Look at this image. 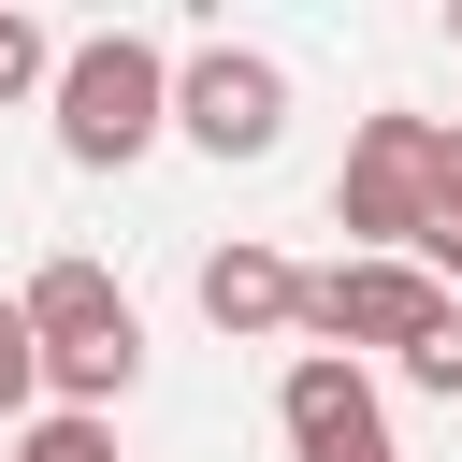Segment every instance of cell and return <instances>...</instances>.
I'll return each mask as SVG.
<instances>
[{
	"instance_id": "6da1fadb",
	"label": "cell",
	"mask_w": 462,
	"mask_h": 462,
	"mask_svg": "<svg viewBox=\"0 0 462 462\" xmlns=\"http://www.w3.org/2000/svg\"><path fill=\"white\" fill-rule=\"evenodd\" d=\"M14 318H29V346H43V390H58L72 419L130 404V375H144V318H130V289H116L101 260H43V274L14 289Z\"/></svg>"
},
{
	"instance_id": "7a4b0ae2",
	"label": "cell",
	"mask_w": 462,
	"mask_h": 462,
	"mask_svg": "<svg viewBox=\"0 0 462 462\" xmlns=\"http://www.w3.org/2000/svg\"><path fill=\"white\" fill-rule=\"evenodd\" d=\"M58 159H87V173H130L159 130H173V58L144 43V29H87V43H58Z\"/></svg>"
},
{
	"instance_id": "3957f363",
	"label": "cell",
	"mask_w": 462,
	"mask_h": 462,
	"mask_svg": "<svg viewBox=\"0 0 462 462\" xmlns=\"http://www.w3.org/2000/svg\"><path fill=\"white\" fill-rule=\"evenodd\" d=\"M433 202H448V116H361V144L332 173V217L361 231V260H419Z\"/></svg>"
},
{
	"instance_id": "277c9868",
	"label": "cell",
	"mask_w": 462,
	"mask_h": 462,
	"mask_svg": "<svg viewBox=\"0 0 462 462\" xmlns=\"http://www.w3.org/2000/svg\"><path fill=\"white\" fill-rule=\"evenodd\" d=\"M173 130H188L202 159H274L289 72H274L260 43H202V58H173Z\"/></svg>"
},
{
	"instance_id": "5b68a950",
	"label": "cell",
	"mask_w": 462,
	"mask_h": 462,
	"mask_svg": "<svg viewBox=\"0 0 462 462\" xmlns=\"http://www.w3.org/2000/svg\"><path fill=\"white\" fill-rule=\"evenodd\" d=\"M433 318H448V289H433L419 260H332V274H303V332H318L332 361H361V346L404 361Z\"/></svg>"
},
{
	"instance_id": "8992f818",
	"label": "cell",
	"mask_w": 462,
	"mask_h": 462,
	"mask_svg": "<svg viewBox=\"0 0 462 462\" xmlns=\"http://www.w3.org/2000/svg\"><path fill=\"white\" fill-rule=\"evenodd\" d=\"M274 419H289V462H390V419H375V375H361V361H332V346H303V361H289Z\"/></svg>"
},
{
	"instance_id": "52a82bcc",
	"label": "cell",
	"mask_w": 462,
	"mask_h": 462,
	"mask_svg": "<svg viewBox=\"0 0 462 462\" xmlns=\"http://www.w3.org/2000/svg\"><path fill=\"white\" fill-rule=\"evenodd\" d=\"M202 318H217L231 346H260V332H303V274H289L274 245H217V260H202Z\"/></svg>"
},
{
	"instance_id": "ba28073f",
	"label": "cell",
	"mask_w": 462,
	"mask_h": 462,
	"mask_svg": "<svg viewBox=\"0 0 462 462\" xmlns=\"http://www.w3.org/2000/svg\"><path fill=\"white\" fill-rule=\"evenodd\" d=\"M14 462H116V419H72V404H58V419L14 433Z\"/></svg>"
},
{
	"instance_id": "9c48e42d",
	"label": "cell",
	"mask_w": 462,
	"mask_h": 462,
	"mask_svg": "<svg viewBox=\"0 0 462 462\" xmlns=\"http://www.w3.org/2000/svg\"><path fill=\"white\" fill-rule=\"evenodd\" d=\"M404 390H433V404H462V303H448V318H433V332L404 346Z\"/></svg>"
},
{
	"instance_id": "30bf717a",
	"label": "cell",
	"mask_w": 462,
	"mask_h": 462,
	"mask_svg": "<svg viewBox=\"0 0 462 462\" xmlns=\"http://www.w3.org/2000/svg\"><path fill=\"white\" fill-rule=\"evenodd\" d=\"M29 87H58V43H43V14H0V101H29Z\"/></svg>"
},
{
	"instance_id": "8fae6325",
	"label": "cell",
	"mask_w": 462,
	"mask_h": 462,
	"mask_svg": "<svg viewBox=\"0 0 462 462\" xmlns=\"http://www.w3.org/2000/svg\"><path fill=\"white\" fill-rule=\"evenodd\" d=\"M43 390V346H29V318H14V289H0V419Z\"/></svg>"
},
{
	"instance_id": "7c38bea8",
	"label": "cell",
	"mask_w": 462,
	"mask_h": 462,
	"mask_svg": "<svg viewBox=\"0 0 462 462\" xmlns=\"http://www.w3.org/2000/svg\"><path fill=\"white\" fill-rule=\"evenodd\" d=\"M419 274H433V289H462V188H448V202H433V231H419Z\"/></svg>"
},
{
	"instance_id": "4fadbf2b",
	"label": "cell",
	"mask_w": 462,
	"mask_h": 462,
	"mask_svg": "<svg viewBox=\"0 0 462 462\" xmlns=\"http://www.w3.org/2000/svg\"><path fill=\"white\" fill-rule=\"evenodd\" d=\"M448 188H462V130H448Z\"/></svg>"
},
{
	"instance_id": "5bb4252c",
	"label": "cell",
	"mask_w": 462,
	"mask_h": 462,
	"mask_svg": "<svg viewBox=\"0 0 462 462\" xmlns=\"http://www.w3.org/2000/svg\"><path fill=\"white\" fill-rule=\"evenodd\" d=\"M448 29H462V14H448Z\"/></svg>"
}]
</instances>
